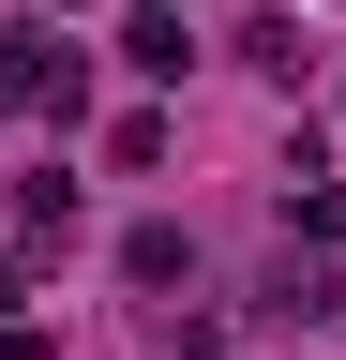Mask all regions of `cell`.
<instances>
[{
  "instance_id": "obj_1",
  "label": "cell",
  "mask_w": 346,
  "mask_h": 360,
  "mask_svg": "<svg viewBox=\"0 0 346 360\" xmlns=\"http://www.w3.org/2000/svg\"><path fill=\"white\" fill-rule=\"evenodd\" d=\"M0 105H16V120H91V60H75V30L61 15H30V30H0Z\"/></svg>"
},
{
  "instance_id": "obj_3",
  "label": "cell",
  "mask_w": 346,
  "mask_h": 360,
  "mask_svg": "<svg viewBox=\"0 0 346 360\" xmlns=\"http://www.w3.org/2000/svg\"><path fill=\"white\" fill-rule=\"evenodd\" d=\"M121 270H136V285H196V240H181V225H136Z\"/></svg>"
},
{
  "instance_id": "obj_2",
  "label": "cell",
  "mask_w": 346,
  "mask_h": 360,
  "mask_svg": "<svg viewBox=\"0 0 346 360\" xmlns=\"http://www.w3.org/2000/svg\"><path fill=\"white\" fill-rule=\"evenodd\" d=\"M121 60H136L151 90H181V60H196V45H181V15H166V0H136V15H121Z\"/></svg>"
},
{
  "instance_id": "obj_6",
  "label": "cell",
  "mask_w": 346,
  "mask_h": 360,
  "mask_svg": "<svg viewBox=\"0 0 346 360\" xmlns=\"http://www.w3.org/2000/svg\"><path fill=\"white\" fill-rule=\"evenodd\" d=\"M301 240H316V255H346V180H301Z\"/></svg>"
},
{
  "instance_id": "obj_4",
  "label": "cell",
  "mask_w": 346,
  "mask_h": 360,
  "mask_svg": "<svg viewBox=\"0 0 346 360\" xmlns=\"http://www.w3.org/2000/svg\"><path fill=\"white\" fill-rule=\"evenodd\" d=\"M16 210H30V240H75V180H61V165H30V180H16Z\"/></svg>"
},
{
  "instance_id": "obj_7",
  "label": "cell",
  "mask_w": 346,
  "mask_h": 360,
  "mask_svg": "<svg viewBox=\"0 0 346 360\" xmlns=\"http://www.w3.org/2000/svg\"><path fill=\"white\" fill-rule=\"evenodd\" d=\"M0 360H61V345H46V330H30V315H0Z\"/></svg>"
},
{
  "instance_id": "obj_5",
  "label": "cell",
  "mask_w": 346,
  "mask_h": 360,
  "mask_svg": "<svg viewBox=\"0 0 346 360\" xmlns=\"http://www.w3.org/2000/svg\"><path fill=\"white\" fill-rule=\"evenodd\" d=\"M241 60H256V75H286V90H301V30H286V15H241Z\"/></svg>"
}]
</instances>
